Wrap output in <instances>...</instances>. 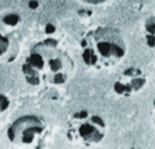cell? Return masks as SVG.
I'll use <instances>...</instances> for the list:
<instances>
[{"instance_id":"cell-1","label":"cell","mask_w":155,"mask_h":149,"mask_svg":"<svg viewBox=\"0 0 155 149\" xmlns=\"http://www.w3.org/2000/svg\"><path fill=\"white\" fill-rule=\"evenodd\" d=\"M93 130H94V129H93L92 126L83 125L80 127L79 131H80V133H81L82 136H87V135H89V134L92 133Z\"/></svg>"},{"instance_id":"cell-2","label":"cell","mask_w":155,"mask_h":149,"mask_svg":"<svg viewBox=\"0 0 155 149\" xmlns=\"http://www.w3.org/2000/svg\"><path fill=\"white\" fill-rule=\"evenodd\" d=\"M17 16H14V15H11V16H7L6 18H5L4 21H5L6 24H11V25H14L16 24L17 22Z\"/></svg>"},{"instance_id":"cell-3","label":"cell","mask_w":155,"mask_h":149,"mask_svg":"<svg viewBox=\"0 0 155 149\" xmlns=\"http://www.w3.org/2000/svg\"><path fill=\"white\" fill-rule=\"evenodd\" d=\"M8 106V102L3 97L0 96V110H4Z\"/></svg>"},{"instance_id":"cell-4","label":"cell","mask_w":155,"mask_h":149,"mask_svg":"<svg viewBox=\"0 0 155 149\" xmlns=\"http://www.w3.org/2000/svg\"><path fill=\"white\" fill-rule=\"evenodd\" d=\"M37 3L36 1H31L30 3V6L31 7V8H36L37 6Z\"/></svg>"},{"instance_id":"cell-5","label":"cell","mask_w":155,"mask_h":149,"mask_svg":"<svg viewBox=\"0 0 155 149\" xmlns=\"http://www.w3.org/2000/svg\"><path fill=\"white\" fill-rule=\"evenodd\" d=\"M53 31H54V27L52 26H50V25L48 26V27H47V32L48 33H51Z\"/></svg>"},{"instance_id":"cell-6","label":"cell","mask_w":155,"mask_h":149,"mask_svg":"<svg viewBox=\"0 0 155 149\" xmlns=\"http://www.w3.org/2000/svg\"><path fill=\"white\" fill-rule=\"evenodd\" d=\"M89 2H92V1H93V2H97V1H102V0H89Z\"/></svg>"}]
</instances>
